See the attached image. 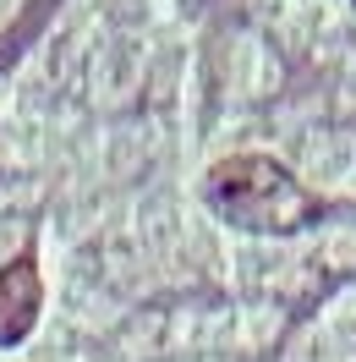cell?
<instances>
[{"mask_svg":"<svg viewBox=\"0 0 356 362\" xmlns=\"http://www.w3.org/2000/svg\"><path fill=\"white\" fill-rule=\"evenodd\" d=\"M203 198L225 226L252 230V236H290V230H307L324 220V204L268 154L220 159L203 176Z\"/></svg>","mask_w":356,"mask_h":362,"instance_id":"6da1fadb","label":"cell"},{"mask_svg":"<svg viewBox=\"0 0 356 362\" xmlns=\"http://www.w3.org/2000/svg\"><path fill=\"white\" fill-rule=\"evenodd\" d=\"M39 308H44L39 264H33V258H11V264L0 269V346H17V340L33 335Z\"/></svg>","mask_w":356,"mask_h":362,"instance_id":"7a4b0ae2","label":"cell"}]
</instances>
